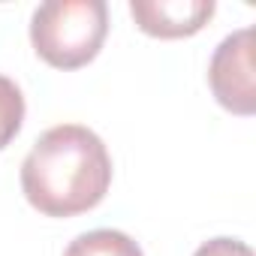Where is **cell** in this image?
Instances as JSON below:
<instances>
[{"mask_svg":"<svg viewBox=\"0 0 256 256\" xmlns=\"http://www.w3.org/2000/svg\"><path fill=\"white\" fill-rule=\"evenodd\" d=\"M193 256H253V250L238 238H211Z\"/></svg>","mask_w":256,"mask_h":256,"instance_id":"cell-7","label":"cell"},{"mask_svg":"<svg viewBox=\"0 0 256 256\" xmlns=\"http://www.w3.org/2000/svg\"><path fill=\"white\" fill-rule=\"evenodd\" d=\"M22 120H24V96L12 78L0 76V151L18 136Z\"/></svg>","mask_w":256,"mask_h":256,"instance_id":"cell-6","label":"cell"},{"mask_svg":"<svg viewBox=\"0 0 256 256\" xmlns=\"http://www.w3.org/2000/svg\"><path fill=\"white\" fill-rule=\"evenodd\" d=\"M108 34L102 0H48L30 18V42L54 70H78L96 58Z\"/></svg>","mask_w":256,"mask_h":256,"instance_id":"cell-2","label":"cell"},{"mask_svg":"<svg viewBox=\"0 0 256 256\" xmlns=\"http://www.w3.org/2000/svg\"><path fill=\"white\" fill-rule=\"evenodd\" d=\"M130 12L148 36L181 40L208 24L214 16V0H133Z\"/></svg>","mask_w":256,"mask_h":256,"instance_id":"cell-4","label":"cell"},{"mask_svg":"<svg viewBox=\"0 0 256 256\" xmlns=\"http://www.w3.org/2000/svg\"><path fill=\"white\" fill-rule=\"evenodd\" d=\"M112 184V157L82 124L46 130L22 163V190L46 217H76L102 202Z\"/></svg>","mask_w":256,"mask_h":256,"instance_id":"cell-1","label":"cell"},{"mask_svg":"<svg viewBox=\"0 0 256 256\" xmlns=\"http://www.w3.org/2000/svg\"><path fill=\"white\" fill-rule=\"evenodd\" d=\"M208 84L217 102L235 114L256 112V84H253V30L241 28L229 34L211 58Z\"/></svg>","mask_w":256,"mask_h":256,"instance_id":"cell-3","label":"cell"},{"mask_svg":"<svg viewBox=\"0 0 256 256\" xmlns=\"http://www.w3.org/2000/svg\"><path fill=\"white\" fill-rule=\"evenodd\" d=\"M64 256H145V253L126 232L94 229V232H82L76 241H70Z\"/></svg>","mask_w":256,"mask_h":256,"instance_id":"cell-5","label":"cell"}]
</instances>
